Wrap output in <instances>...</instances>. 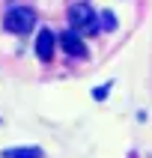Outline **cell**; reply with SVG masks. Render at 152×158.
Returning a JSON list of instances; mask_svg holds the SVG:
<instances>
[{"instance_id":"6da1fadb","label":"cell","mask_w":152,"mask_h":158,"mask_svg":"<svg viewBox=\"0 0 152 158\" xmlns=\"http://www.w3.org/2000/svg\"><path fill=\"white\" fill-rule=\"evenodd\" d=\"M69 24L75 33L87 36V33H96L98 30V15L89 3H72L69 6Z\"/></svg>"},{"instance_id":"7a4b0ae2","label":"cell","mask_w":152,"mask_h":158,"mask_svg":"<svg viewBox=\"0 0 152 158\" xmlns=\"http://www.w3.org/2000/svg\"><path fill=\"white\" fill-rule=\"evenodd\" d=\"M3 27H6V33L24 36V33H30L36 27V12L30 6H12L6 15H3Z\"/></svg>"},{"instance_id":"3957f363","label":"cell","mask_w":152,"mask_h":158,"mask_svg":"<svg viewBox=\"0 0 152 158\" xmlns=\"http://www.w3.org/2000/svg\"><path fill=\"white\" fill-rule=\"evenodd\" d=\"M57 45H60L63 51L69 54V57H87V42H84V36L75 33V30H66V33H60V39H57Z\"/></svg>"},{"instance_id":"277c9868","label":"cell","mask_w":152,"mask_h":158,"mask_svg":"<svg viewBox=\"0 0 152 158\" xmlns=\"http://www.w3.org/2000/svg\"><path fill=\"white\" fill-rule=\"evenodd\" d=\"M54 45H57V36L51 30H39V36H36V57L51 63L54 60Z\"/></svg>"},{"instance_id":"5b68a950","label":"cell","mask_w":152,"mask_h":158,"mask_svg":"<svg viewBox=\"0 0 152 158\" xmlns=\"http://www.w3.org/2000/svg\"><path fill=\"white\" fill-rule=\"evenodd\" d=\"M3 158H45V152L39 146H12V149L0 152Z\"/></svg>"},{"instance_id":"8992f818","label":"cell","mask_w":152,"mask_h":158,"mask_svg":"<svg viewBox=\"0 0 152 158\" xmlns=\"http://www.w3.org/2000/svg\"><path fill=\"white\" fill-rule=\"evenodd\" d=\"M98 30H116V15L113 12H101L98 15Z\"/></svg>"},{"instance_id":"52a82bcc","label":"cell","mask_w":152,"mask_h":158,"mask_svg":"<svg viewBox=\"0 0 152 158\" xmlns=\"http://www.w3.org/2000/svg\"><path fill=\"white\" fill-rule=\"evenodd\" d=\"M107 93H110V84H101V87L92 89V98H98V102H101V98H107Z\"/></svg>"}]
</instances>
